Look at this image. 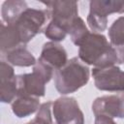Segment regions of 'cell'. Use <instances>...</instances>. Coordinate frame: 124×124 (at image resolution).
I'll return each instance as SVG.
<instances>
[{
  "instance_id": "8",
  "label": "cell",
  "mask_w": 124,
  "mask_h": 124,
  "mask_svg": "<svg viewBox=\"0 0 124 124\" xmlns=\"http://www.w3.org/2000/svg\"><path fill=\"white\" fill-rule=\"evenodd\" d=\"M92 111L95 115L124 118V92L96 98L92 103Z\"/></svg>"
},
{
  "instance_id": "12",
  "label": "cell",
  "mask_w": 124,
  "mask_h": 124,
  "mask_svg": "<svg viewBox=\"0 0 124 124\" xmlns=\"http://www.w3.org/2000/svg\"><path fill=\"white\" fill-rule=\"evenodd\" d=\"M0 26V50L2 54L18 46L24 45L21 43L19 34L14 24H5L1 21Z\"/></svg>"
},
{
  "instance_id": "11",
  "label": "cell",
  "mask_w": 124,
  "mask_h": 124,
  "mask_svg": "<svg viewBox=\"0 0 124 124\" xmlns=\"http://www.w3.org/2000/svg\"><path fill=\"white\" fill-rule=\"evenodd\" d=\"M2 56L12 66H17V67L34 66L37 61L34 55L26 47V45L18 46L7 51L6 53L2 54Z\"/></svg>"
},
{
  "instance_id": "3",
  "label": "cell",
  "mask_w": 124,
  "mask_h": 124,
  "mask_svg": "<svg viewBox=\"0 0 124 124\" xmlns=\"http://www.w3.org/2000/svg\"><path fill=\"white\" fill-rule=\"evenodd\" d=\"M54 70L38 58L33 66L32 73L20 74L16 76L17 94H25L40 98L46 94V84L53 78Z\"/></svg>"
},
{
  "instance_id": "21",
  "label": "cell",
  "mask_w": 124,
  "mask_h": 124,
  "mask_svg": "<svg viewBox=\"0 0 124 124\" xmlns=\"http://www.w3.org/2000/svg\"><path fill=\"white\" fill-rule=\"evenodd\" d=\"M15 77H16V75H15L14 67L10 63H8L4 59H2L0 62V79H1V81L14 78Z\"/></svg>"
},
{
  "instance_id": "20",
  "label": "cell",
  "mask_w": 124,
  "mask_h": 124,
  "mask_svg": "<svg viewBox=\"0 0 124 124\" xmlns=\"http://www.w3.org/2000/svg\"><path fill=\"white\" fill-rule=\"evenodd\" d=\"M52 103L51 101L42 104L37 111L35 119L41 124H55L52 115Z\"/></svg>"
},
{
  "instance_id": "7",
  "label": "cell",
  "mask_w": 124,
  "mask_h": 124,
  "mask_svg": "<svg viewBox=\"0 0 124 124\" xmlns=\"http://www.w3.org/2000/svg\"><path fill=\"white\" fill-rule=\"evenodd\" d=\"M42 3L46 6V10L49 20L63 25L67 31L78 16V5L76 1H48Z\"/></svg>"
},
{
  "instance_id": "5",
  "label": "cell",
  "mask_w": 124,
  "mask_h": 124,
  "mask_svg": "<svg viewBox=\"0 0 124 124\" xmlns=\"http://www.w3.org/2000/svg\"><path fill=\"white\" fill-rule=\"evenodd\" d=\"M92 77L97 89L108 92H124V72L116 65L93 67Z\"/></svg>"
},
{
  "instance_id": "19",
  "label": "cell",
  "mask_w": 124,
  "mask_h": 124,
  "mask_svg": "<svg viewBox=\"0 0 124 124\" xmlns=\"http://www.w3.org/2000/svg\"><path fill=\"white\" fill-rule=\"evenodd\" d=\"M87 24L94 33H102L108 27V17H104L96 13L90 12L87 16Z\"/></svg>"
},
{
  "instance_id": "14",
  "label": "cell",
  "mask_w": 124,
  "mask_h": 124,
  "mask_svg": "<svg viewBox=\"0 0 124 124\" xmlns=\"http://www.w3.org/2000/svg\"><path fill=\"white\" fill-rule=\"evenodd\" d=\"M28 6L25 1L21 0H7L4 1L1 8L2 21L5 24L14 23L21 13L27 9Z\"/></svg>"
},
{
  "instance_id": "6",
  "label": "cell",
  "mask_w": 124,
  "mask_h": 124,
  "mask_svg": "<svg viewBox=\"0 0 124 124\" xmlns=\"http://www.w3.org/2000/svg\"><path fill=\"white\" fill-rule=\"evenodd\" d=\"M55 124H84V115L74 97H60L52 103Z\"/></svg>"
},
{
  "instance_id": "22",
  "label": "cell",
  "mask_w": 124,
  "mask_h": 124,
  "mask_svg": "<svg viewBox=\"0 0 124 124\" xmlns=\"http://www.w3.org/2000/svg\"><path fill=\"white\" fill-rule=\"evenodd\" d=\"M94 124H117V123L111 117H108V116L103 115V114H99V115H95Z\"/></svg>"
},
{
  "instance_id": "17",
  "label": "cell",
  "mask_w": 124,
  "mask_h": 124,
  "mask_svg": "<svg viewBox=\"0 0 124 124\" xmlns=\"http://www.w3.org/2000/svg\"><path fill=\"white\" fill-rule=\"evenodd\" d=\"M17 95V80L16 76L14 78L3 80L0 83V98L5 104L12 103Z\"/></svg>"
},
{
  "instance_id": "23",
  "label": "cell",
  "mask_w": 124,
  "mask_h": 124,
  "mask_svg": "<svg viewBox=\"0 0 124 124\" xmlns=\"http://www.w3.org/2000/svg\"><path fill=\"white\" fill-rule=\"evenodd\" d=\"M115 49L118 55V64H123L124 63V46L117 47Z\"/></svg>"
},
{
  "instance_id": "4",
  "label": "cell",
  "mask_w": 124,
  "mask_h": 124,
  "mask_svg": "<svg viewBox=\"0 0 124 124\" xmlns=\"http://www.w3.org/2000/svg\"><path fill=\"white\" fill-rule=\"evenodd\" d=\"M46 19H48L46 10L27 8L21 13L16 20L11 24H14L16 28L21 43L26 45L43 30Z\"/></svg>"
},
{
  "instance_id": "9",
  "label": "cell",
  "mask_w": 124,
  "mask_h": 124,
  "mask_svg": "<svg viewBox=\"0 0 124 124\" xmlns=\"http://www.w3.org/2000/svg\"><path fill=\"white\" fill-rule=\"evenodd\" d=\"M54 71L62 68L68 62V54L66 49L56 42H47L44 44L39 57Z\"/></svg>"
},
{
  "instance_id": "10",
  "label": "cell",
  "mask_w": 124,
  "mask_h": 124,
  "mask_svg": "<svg viewBox=\"0 0 124 124\" xmlns=\"http://www.w3.org/2000/svg\"><path fill=\"white\" fill-rule=\"evenodd\" d=\"M14 114L18 118H24L38 111L40 108V98L25 94H17L11 103Z\"/></svg>"
},
{
  "instance_id": "16",
  "label": "cell",
  "mask_w": 124,
  "mask_h": 124,
  "mask_svg": "<svg viewBox=\"0 0 124 124\" xmlns=\"http://www.w3.org/2000/svg\"><path fill=\"white\" fill-rule=\"evenodd\" d=\"M108 32L109 43L114 48L124 46V16L116 18L109 26Z\"/></svg>"
},
{
  "instance_id": "24",
  "label": "cell",
  "mask_w": 124,
  "mask_h": 124,
  "mask_svg": "<svg viewBox=\"0 0 124 124\" xmlns=\"http://www.w3.org/2000/svg\"><path fill=\"white\" fill-rule=\"evenodd\" d=\"M26 124H41V123H39L35 118L33 119V120H31V121H29V122H27Z\"/></svg>"
},
{
  "instance_id": "13",
  "label": "cell",
  "mask_w": 124,
  "mask_h": 124,
  "mask_svg": "<svg viewBox=\"0 0 124 124\" xmlns=\"http://www.w3.org/2000/svg\"><path fill=\"white\" fill-rule=\"evenodd\" d=\"M89 11L104 17L110 14H124V0H92L89 2Z\"/></svg>"
},
{
  "instance_id": "1",
  "label": "cell",
  "mask_w": 124,
  "mask_h": 124,
  "mask_svg": "<svg viewBox=\"0 0 124 124\" xmlns=\"http://www.w3.org/2000/svg\"><path fill=\"white\" fill-rule=\"evenodd\" d=\"M78 58L87 66L101 68L118 63L116 49L110 45L106 36L90 32L79 46Z\"/></svg>"
},
{
  "instance_id": "15",
  "label": "cell",
  "mask_w": 124,
  "mask_h": 124,
  "mask_svg": "<svg viewBox=\"0 0 124 124\" xmlns=\"http://www.w3.org/2000/svg\"><path fill=\"white\" fill-rule=\"evenodd\" d=\"M89 30L85 25V22L80 16H78L68 29V34L71 37V41L74 45L79 46L84 39L89 34Z\"/></svg>"
},
{
  "instance_id": "2",
  "label": "cell",
  "mask_w": 124,
  "mask_h": 124,
  "mask_svg": "<svg viewBox=\"0 0 124 124\" xmlns=\"http://www.w3.org/2000/svg\"><path fill=\"white\" fill-rule=\"evenodd\" d=\"M90 70L78 57H73L53 74L54 85L61 95L78 91L89 80Z\"/></svg>"
},
{
  "instance_id": "18",
  "label": "cell",
  "mask_w": 124,
  "mask_h": 124,
  "mask_svg": "<svg viewBox=\"0 0 124 124\" xmlns=\"http://www.w3.org/2000/svg\"><path fill=\"white\" fill-rule=\"evenodd\" d=\"M44 34L51 42L58 43L66 39V36L68 35V31L63 25L53 20H49L47 26L44 30Z\"/></svg>"
}]
</instances>
